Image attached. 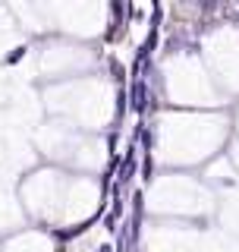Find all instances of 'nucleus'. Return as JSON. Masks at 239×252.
Segmentation results:
<instances>
[{"mask_svg": "<svg viewBox=\"0 0 239 252\" xmlns=\"http://www.w3.org/2000/svg\"><path fill=\"white\" fill-rule=\"evenodd\" d=\"M132 170H135V155H132V148H129V155H126V161H123V167H120V180H132Z\"/></svg>", "mask_w": 239, "mask_h": 252, "instance_id": "obj_1", "label": "nucleus"}, {"mask_svg": "<svg viewBox=\"0 0 239 252\" xmlns=\"http://www.w3.org/2000/svg\"><path fill=\"white\" fill-rule=\"evenodd\" d=\"M132 107L135 110H145V85H142V82L132 85Z\"/></svg>", "mask_w": 239, "mask_h": 252, "instance_id": "obj_2", "label": "nucleus"}, {"mask_svg": "<svg viewBox=\"0 0 239 252\" xmlns=\"http://www.w3.org/2000/svg\"><path fill=\"white\" fill-rule=\"evenodd\" d=\"M151 173H154V161H151V155H145V180H151Z\"/></svg>", "mask_w": 239, "mask_h": 252, "instance_id": "obj_3", "label": "nucleus"}, {"mask_svg": "<svg viewBox=\"0 0 239 252\" xmlns=\"http://www.w3.org/2000/svg\"><path fill=\"white\" fill-rule=\"evenodd\" d=\"M22 54H26V47H16V51L10 54V57H6V63H16V60H19V57H22Z\"/></svg>", "mask_w": 239, "mask_h": 252, "instance_id": "obj_4", "label": "nucleus"}, {"mask_svg": "<svg viewBox=\"0 0 239 252\" xmlns=\"http://www.w3.org/2000/svg\"><path fill=\"white\" fill-rule=\"evenodd\" d=\"M142 139H145V148L151 152V145H154V136H151V132H145V136H142Z\"/></svg>", "mask_w": 239, "mask_h": 252, "instance_id": "obj_5", "label": "nucleus"}, {"mask_svg": "<svg viewBox=\"0 0 239 252\" xmlns=\"http://www.w3.org/2000/svg\"><path fill=\"white\" fill-rule=\"evenodd\" d=\"M98 252H114V249H110V246H101V249H98Z\"/></svg>", "mask_w": 239, "mask_h": 252, "instance_id": "obj_6", "label": "nucleus"}]
</instances>
